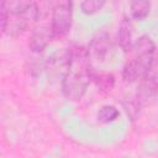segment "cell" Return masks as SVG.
Instances as JSON below:
<instances>
[{"mask_svg": "<svg viewBox=\"0 0 158 158\" xmlns=\"http://www.w3.org/2000/svg\"><path fill=\"white\" fill-rule=\"evenodd\" d=\"M94 70L88 48L73 46L69 48V67L62 78V93L67 100L78 101L93 81Z\"/></svg>", "mask_w": 158, "mask_h": 158, "instance_id": "6da1fadb", "label": "cell"}, {"mask_svg": "<svg viewBox=\"0 0 158 158\" xmlns=\"http://www.w3.org/2000/svg\"><path fill=\"white\" fill-rule=\"evenodd\" d=\"M73 23V4L72 0H58L53 7L51 28L54 40L64 38Z\"/></svg>", "mask_w": 158, "mask_h": 158, "instance_id": "7a4b0ae2", "label": "cell"}, {"mask_svg": "<svg viewBox=\"0 0 158 158\" xmlns=\"http://www.w3.org/2000/svg\"><path fill=\"white\" fill-rule=\"evenodd\" d=\"M154 62V57L152 54H142L135 56L122 70V79L126 83L139 81L144 77L149 75L152 64Z\"/></svg>", "mask_w": 158, "mask_h": 158, "instance_id": "3957f363", "label": "cell"}, {"mask_svg": "<svg viewBox=\"0 0 158 158\" xmlns=\"http://www.w3.org/2000/svg\"><path fill=\"white\" fill-rule=\"evenodd\" d=\"M158 96V80L147 75L139 80L136 90V102L139 107L152 105Z\"/></svg>", "mask_w": 158, "mask_h": 158, "instance_id": "277c9868", "label": "cell"}, {"mask_svg": "<svg viewBox=\"0 0 158 158\" xmlns=\"http://www.w3.org/2000/svg\"><path fill=\"white\" fill-rule=\"evenodd\" d=\"M52 40L54 38H53L51 26L42 25V26L36 27L32 31L30 36V41H28V47L33 53H41L47 48V46L49 44Z\"/></svg>", "mask_w": 158, "mask_h": 158, "instance_id": "5b68a950", "label": "cell"}, {"mask_svg": "<svg viewBox=\"0 0 158 158\" xmlns=\"http://www.w3.org/2000/svg\"><path fill=\"white\" fill-rule=\"evenodd\" d=\"M69 67V48H64L60 52L54 53L48 58L44 64V69H47L49 75L63 78Z\"/></svg>", "mask_w": 158, "mask_h": 158, "instance_id": "8992f818", "label": "cell"}, {"mask_svg": "<svg viewBox=\"0 0 158 158\" xmlns=\"http://www.w3.org/2000/svg\"><path fill=\"white\" fill-rule=\"evenodd\" d=\"M111 48H112V46H111L110 36L105 32L100 33L93 38V41L90 42V44L88 47L89 57H90V59L101 62V60L106 59V57L110 54Z\"/></svg>", "mask_w": 158, "mask_h": 158, "instance_id": "52a82bcc", "label": "cell"}, {"mask_svg": "<svg viewBox=\"0 0 158 158\" xmlns=\"http://www.w3.org/2000/svg\"><path fill=\"white\" fill-rule=\"evenodd\" d=\"M117 42L125 52H130L133 46V25L128 17H123L117 31Z\"/></svg>", "mask_w": 158, "mask_h": 158, "instance_id": "ba28073f", "label": "cell"}, {"mask_svg": "<svg viewBox=\"0 0 158 158\" xmlns=\"http://www.w3.org/2000/svg\"><path fill=\"white\" fill-rule=\"evenodd\" d=\"M28 21L21 15V14H10L6 26L2 30V33H6L7 36L15 37L19 36L21 32H23L27 26H28Z\"/></svg>", "mask_w": 158, "mask_h": 158, "instance_id": "9c48e42d", "label": "cell"}, {"mask_svg": "<svg viewBox=\"0 0 158 158\" xmlns=\"http://www.w3.org/2000/svg\"><path fill=\"white\" fill-rule=\"evenodd\" d=\"M93 83L100 93H110L115 86V77L111 73H96L93 74Z\"/></svg>", "mask_w": 158, "mask_h": 158, "instance_id": "30bf717a", "label": "cell"}, {"mask_svg": "<svg viewBox=\"0 0 158 158\" xmlns=\"http://www.w3.org/2000/svg\"><path fill=\"white\" fill-rule=\"evenodd\" d=\"M135 52V56H142V54H154L156 52V44L151 37L147 35H143L138 37L132 46V49Z\"/></svg>", "mask_w": 158, "mask_h": 158, "instance_id": "8fae6325", "label": "cell"}, {"mask_svg": "<svg viewBox=\"0 0 158 158\" xmlns=\"http://www.w3.org/2000/svg\"><path fill=\"white\" fill-rule=\"evenodd\" d=\"M151 10V0H130V11L135 20H143Z\"/></svg>", "mask_w": 158, "mask_h": 158, "instance_id": "7c38bea8", "label": "cell"}, {"mask_svg": "<svg viewBox=\"0 0 158 158\" xmlns=\"http://www.w3.org/2000/svg\"><path fill=\"white\" fill-rule=\"evenodd\" d=\"M118 116H120V111L114 105H104V106H101L99 109V111H98V115H96L98 121L99 122H102V123L112 122Z\"/></svg>", "mask_w": 158, "mask_h": 158, "instance_id": "4fadbf2b", "label": "cell"}, {"mask_svg": "<svg viewBox=\"0 0 158 158\" xmlns=\"http://www.w3.org/2000/svg\"><path fill=\"white\" fill-rule=\"evenodd\" d=\"M106 4V0H83L80 4V10L84 15H94L99 12Z\"/></svg>", "mask_w": 158, "mask_h": 158, "instance_id": "5bb4252c", "label": "cell"}, {"mask_svg": "<svg viewBox=\"0 0 158 158\" xmlns=\"http://www.w3.org/2000/svg\"><path fill=\"white\" fill-rule=\"evenodd\" d=\"M10 14H20L22 12L32 1L31 0H1Z\"/></svg>", "mask_w": 158, "mask_h": 158, "instance_id": "9a60e30c", "label": "cell"}, {"mask_svg": "<svg viewBox=\"0 0 158 158\" xmlns=\"http://www.w3.org/2000/svg\"><path fill=\"white\" fill-rule=\"evenodd\" d=\"M149 75H152L153 78H156L158 80V62H153L152 64V68H151V72H149Z\"/></svg>", "mask_w": 158, "mask_h": 158, "instance_id": "2e32d148", "label": "cell"}]
</instances>
